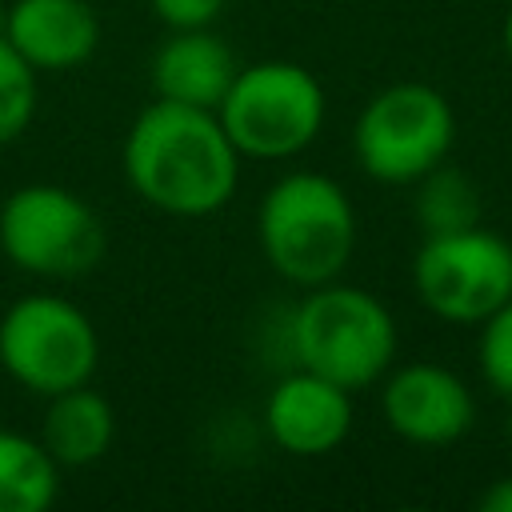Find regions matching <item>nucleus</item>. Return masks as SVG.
I'll return each mask as SVG.
<instances>
[{"instance_id":"2eb2a0df","label":"nucleus","mask_w":512,"mask_h":512,"mask_svg":"<svg viewBox=\"0 0 512 512\" xmlns=\"http://www.w3.org/2000/svg\"><path fill=\"white\" fill-rule=\"evenodd\" d=\"M480 208L484 204L476 180L464 168H452L448 160L412 184V216L420 224V236H440L480 224Z\"/></svg>"},{"instance_id":"f3484780","label":"nucleus","mask_w":512,"mask_h":512,"mask_svg":"<svg viewBox=\"0 0 512 512\" xmlns=\"http://www.w3.org/2000/svg\"><path fill=\"white\" fill-rule=\"evenodd\" d=\"M480 336H476V368H480V380L512 404V296L488 316L476 324Z\"/></svg>"},{"instance_id":"f03ea898","label":"nucleus","mask_w":512,"mask_h":512,"mask_svg":"<svg viewBox=\"0 0 512 512\" xmlns=\"http://www.w3.org/2000/svg\"><path fill=\"white\" fill-rule=\"evenodd\" d=\"M256 244L264 264L292 288L340 280L356 252V208L340 180L292 168L256 204Z\"/></svg>"},{"instance_id":"f8f14e48","label":"nucleus","mask_w":512,"mask_h":512,"mask_svg":"<svg viewBox=\"0 0 512 512\" xmlns=\"http://www.w3.org/2000/svg\"><path fill=\"white\" fill-rule=\"evenodd\" d=\"M236 68H240V60H236L232 44L224 36H216L212 28H176L152 52L148 80L160 100L216 112Z\"/></svg>"},{"instance_id":"9b49d317","label":"nucleus","mask_w":512,"mask_h":512,"mask_svg":"<svg viewBox=\"0 0 512 512\" xmlns=\"http://www.w3.org/2000/svg\"><path fill=\"white\" fill-rule=\"evenodd\" d=\"M4 40L40 76H60L96 56L100 16L88 0H8Z\"/></svg>"},{"instance_id":"1a4fd4ad","label":"nucleus","mask_w":512,"mask_h":512,"mask_svg":"<svg viewBox=\"0 0 512 512\" xmlns=\"http://www.w3.org/2000/svg\"><path fill=\"white\" fill-rule=\"evenodd\" d=\"M380 420L412 448H448L472 432L476 396L456 368L408 360L380 376Z\"/></svg>"},{"instance_id":"a211bd4d","label":"nucleus","mask_w":512,"mask_h":512,"mask_svg":"<svg viewBox=\"0 0 512 512\" xmlns=\"http://www.w3.org/2000/svg\"><path fill=\"white\" fill-rule=\"evenodd\" d=\"M152 16L176 32V28H212L228 0H148Z\"/></svg>"},{"instance_id":"dca6fc26","label":"nucleus","mask_w":512,"mask_h":512,"mask_svg":"<svg viewBox=\"0 0 512 512\" xmlns=\"http://www.w3.org/2000/svg\"><path fill=\"white\" fill-rule=\"evenodd\" d=\"M40 72L0 36V148L20 140L36 116Z\"/></svg>"},{"instance_id":"6e6552de","label":"nucleus","mask_w":512,"mask_h":512,"mask_svg":"<svg viewBox=\"0 0 512 512\" xmlns=\"http://www.w3.org/2000/svg\"><path fill=\"white\" fill-rule=\"evenodd\" d=\"M412 292L436 320L476 328L512 296V240L484 224L424 236L412 256Z\"/></svg>"},{"instance_id":"aec40b11","label":"nucleus","mask_w":512,"mask_h":512,"mask_svg":"<svg viewBox=\"0 0 512 512\" xmlns=\"http://www.w3.org/2000/svg\"><path fill=\"white\" fill-rule=\"evenodd\" d=\"M500 44H504V56H508V64H512V4H508V12H504V28H500Z\"/></svg>"},{"instance_id":"0eeeda50","label":"nucleus","mask_w":512,"mask_h":512,"mask_svg":"<svg viewBox=\"0 0 512 512\" xmlns=\"http://www.w3.org/2000/svg\"><path fill=\"white\" fill-rule=\"evenodd\" d=\"M0 368L40 400L92 384L100 368V332L76 300L60 292H28L0 316Z\"/></svg>"},{"instance_id":"ddd939ff","label":"nucleus","mask_w":512,"mask_h":512,"mask_svg":"<svg viewBox=\"0 0 512 512\" xmlns=\"http://www.w3.org/2000/svg\"><path fill=\"white\" fill-rule=\"evenodd\" d=\"M36 436L60 468H88L104 460L116 440V408L92 384L64 388L56 396H44V416Z\"/></svg>"},{"instance_id":"412c9836","label":"nucleus","mask_w":512,"mask_h":512,"mask_svg":"<svg viewBox=\"0 0 512 512\" xmlns=\"http://www.w3.org/2000/svg\"><path fill=\"white\" fill-rule=\"evenodd\" d=\"M4 16H8V4L0 0V36H4Z\"/></svg>"},{"instance_id":"423d86ee","label":"nucleus","mask_w":512,"mask_h":512,"mask_svg":"<svg viewBox=\"0 0 512 512\" xmlns=\"http://www.w3.org/2000/svg\"><path fill=\"white\" fill-rule=\"evenodd\" d=\"M108 252L100 212L64 184H20L0 204V256L40 280L88 276Z\"/></svg>"},{"instance_id":"6ab92c4d","label":"nucleus","mask_w":512,"mask_h":512,"mask_svg":"<svg viewBox=\"0 0 512 512\" xmlns=\"http://www.w3.org/2000/svg\"><path fill=\"white\" fill-rule=\"evenodd\" d=\"M480 512H512V472L508 476H496L484 484L480 500H476Z\"/></svg>"},{"instance_id":"4468645a","label":"nucleus","mask_w":512,"mask_h":512,"mask_svg":"<svg viewBox=\"0 0 512 512\" xmlns=\"http://www.w3.org/2000/svg\"><path fill=\"white\" fill-rule=\"evenodd\" d=\"M60 496V464L40 436L0 428V512H44Z\"/></svg>"},{"instance_id":"f257e3e1","label":"nucleus","mask_w":512,"mask_h":512,"mask_svg":"<svg viewBox=\"0 0 512 512\" xmlns=\"http://www.w3.org/2000/svg\"><path fill=\"white\" fill-rule=\"evenodd\" d=\"M240 164L244 156L212 108L160 96L132 116L120 148L128 188L148 208L180 220H200L228 208L240 188Z\"/></svg>"},{"instance_id":"7ed1b4c3","label":"nucleus","mask_w":512,"mask_h":512,"mask_svg":"<svg viewBox=\"0 0 512 512\" xmlns=\"http://www.w3.org/2000/svg\"><path fill=\"white\" fill-rule=\"evenodd\" d=\"M288 332L292 364L348 388L352 396L380 384L400 352L392 308L368 288L344 280L304 288V296L288 308Z\"/></svg>"},{"instance_id":"20e7f679","label":"nucleus","mask_w":512,"mask_h":512,"mask_svg":"<svg viewBox=\"0 0 512 512\" xmlns=\"http://www.w3.org/2000/svg\"><path fill=\"white\" fill-rule=\"evenodd\" d=\"M216 116L244 160H292L320 140L328 96L296 60H252L236 68Z\"/></svg>"},{"instance_id":"39448f33","label":"nucleus","mask_w":512,"mask_h":512,"mask_svg":"<svg viewBox=\"0 0 512 512\" xmlns=\"http://www.w3.org/2000/svg\"><path fill=\"white\" fill-rule=\"evenodd\" d=\"M456 148L452 100L424 80L384 84L352 120V160L376 184L412 188Z\"/></svg>"},{"instance_id":"9d476101","label":"nucleus","mask_w":512,"mask_h":512,"mask_svg":"<svg viewBox=\"0 0 512 512\" xmlns=\"http://www.w3.org/2000/svg\"><path fill=\"white\" fill-rule=\"evenodd\" d=\"M260 424L284 456L320 460L336 452L352 432V392L292 364L272 380Z\"/></svg>"}]
</instances>
